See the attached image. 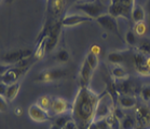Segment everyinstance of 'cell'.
Segmentation results:
<instances>
[{
	"label": "cell",
	"mask_w": 150,
	"mask_h": 129,
	"mask_svg": "<svg viewBox=\"0 0 150 129\" xmlns=\"http://www.w3.org/2000/svg\"><path fill=\"white\" fill-rule=\"evenodd\" d=\"M102 95L95 93L90 86L79 87L70 110V115L77 129H89L95 119L96 110Z\"/></svg>",
	"instance_id": "1"
},
{
	"label": "cell",
	"mask_w": 150,
	"mask_h": 129,
	"mask_svg": "<svg viewBox=\"0 0 150 129\" xmlns=\"http://www.w3.org/2000/svg\"><path fill=\"white\" fill-rule=\"evenodd\" d=\"M133 31L135 32L136 36H139V37H143L145 36L147 32V26L145 24V22H140V23H135L133 28Z\"/></svg>",
	"instance_id": "26"
},
{
	"label": "cell",
	"mask_w": 150,
	"mask_h": 129,
	"mask_svg": "<svg viewBox=\"0 0 150 129\" xmlns=\"http://www.w3.org/2000/svg\"><path fill=\"white\" fill-rule=\"evenodd\" d=\"M28 116L35 123H45L51 121L50 113L47 110L42 109L38 103H33L28 108Z\"/></svg>",
	"instance_id": "9"
},
{
	"label": "cell",
	"mask_w": 150,
	"mask_h": 129,
	"mask_svg": "<svg viewBox=\"0 0 150 129\" xmlns=\"http://www.w3.org/2000/svg\"><path fill=\"white\" fill-rule=\"evenodd\" d=\"M7 89H8V84L4 83V82L1 81L0 82V96H6V93H7Z\"/></svg>",
	"instance_id": "31"
},
{
	"label": "cell",
	"mask_w": 150,
	"mask_h": 129,
	"mask_svg": "<svg viewBox=\"0 0 150 129\" xmlns=\"http://www.w3.org/2000/svg\"><path fill=\"white\" fill-rule=\"evenodd\" d=\"M52 101H53V99H52L50 96L42 95L38 98L37 103L40 105L42 109L47 110V111H50V110H51V107H52Z\"/></svg>",
	"instance_id": "21"
},
{
	"label": "cell",
	"mask_w": 150,
	"mask_h": 129,
	"mask_svg": "<svg viewBox=\"0 0 150 129\" xmlns=\"http://www.w3.org/2000/svg\"><path fill=\"white\" fill-rule=\"evenodd\" d=\"M49 1H50V2H51V0H49Z\"/></svg>",
	"instance_id": "37"
},
{
	"label": "cell",
	"mask_w": 150,
	"mask_h": 129,
	"mask_svg": "<svg viewBox=\"0 0 150 129\" xmlns=\"http://www.w3.org/2000/svg\"><path fill=\"white\" fill-rule=\"evenodd\" d=\"M117 103L120 105L121 109H132L137 105V99L135 96H129V95H119Z\"/></svg>",
	"instance_id": "16"
},
{
	"label": "cell",
	"mask_w": 150,
	"mask_h": 129,
	"mask_svg": "<svg viewBox=\"0 0 150 129\" xmlns=\"http://www.w3.org/2000/svg\"><path fill=\"white\" fill-rule=\"evenodd\" d=\"M99 64V55L92 51H89L85 55L82 66L80 68L79 79H80V86H90L92 76L95 72L96 68Z\"/></svg>",
	"instance_id": "2"
},
{
	"label": "cell",
	"mask_w": 150,
	"mask_h": 129,
	"mask_svg": "<svg viewBox=\"0 0 150 129\" xmlns=\"http://www.w3.org/2000/svg\"><path fill=\"white\" fill-rule=\"evenodd\" d=\"M120 126L121 129H136L137 124L135 118L131 117V116H124L121 121H120Z\"/></svg>",
	"instance_id": "20"
},
{
	"label": "cell",
	"mask_w": 150,
	"mask_h": 129,
	"mask_svg": "<svg viewBox=\"0 0 150 129\" xmlns=\"http://www.w3.org/2000/svg\"><path fill=\"white\" fill-rule=\"evenodd\" d=\"M52 10L55 14H59L65 7V0H51Z\"/></svg>",
	"instance_id": "28"
},
{
	"label": "cell",
	"mask_w": 150,
	"mask_h": 129,
	"mask_svg": "<svg viewBox=\"0 0 150 129\" xmlns=\"http://www.w3.org/2000/svg\"><path fill=\"white\" fill-rule=\"evenodd\" d=\"M50 129H62L61 127H58L57 125H55V124H52L51 126H50Z\"/></svg>",
	"instance_id": "33"
},
{
	"label": "cell",
	"mask_w": 150,
	"mask_h": 129,
	"mask_svg": "<svg viewBox=\"0 0 150 129\" xmlns=\"http://www.w3.org/2000/svg\"><path fill=\"white\" fill-rule=\"evenodd\" d=\"M71 110V104L69 103L66 99L62 98V97H55L53 98L52 101V107L51 111L54 115H63V114H67L70 113Z\"/></svg>",
	"instance_id": "13"
},
{
	"label": "cell",
	"mask_w": 150,
	"mask_h": 129,
	"mask_svg": "<svg viewBox=\"0 0 150 129\" xmlns=\"http://www.w3.org/2000/svg\"><path fill=\"white\" fill-rule=\"evenodd\" d=\"M111 76L113 80H118V81H125L130 79V72L126 68H124L121 64H116L113 66L111 70H110Z\"/></svg>",
	"instance_id": "15"
},
{
	"label": "cell",
	"mask_w": 150,
	"mask_h": 129,
	"mask_svg": "<svg viewBox=\"0 0 150 129\" xmlns=\"http://www.w3.org/2000/svg\"><path fill=\"white\" fill-rule=\"evenodd\" d=\"M133 7L134 0H111L107 13H109L116 18L117 17L130 18Z\"/></svg>",
	"instance_id": "4"
},
{
	"label": "cell",
	"mask_w": 150,
	"mask_h": 129,
	"mask_svg": "<svg viewBox=\"0 0 150 129\" xmlns=\"http://www.w3.org/2000/svg\"><path fill=\"white\" fill-rule=\"evenodd\" d=\"M139 95L145 102H150V84H145L140 87Z\"/></svg>",
	"instance_id": "27"
},
{
	"label": "cell",
	"mask_w": 150,
	"mask_h": 129,
	"mask_svg": "<svg viewBox=\"0 0 150 129\" xmlns=\"http://www.w3.org/2000/svg\"><path fill=\"white\" fill-rule=\"evenodd\" d=\"M0 82H1V78H0Z\"/></svg>",
	"instance_id": "35"
},
{
	"label": "cell",
	"mask_w": 150,
	"mask_h": 129,
	"mask_svg": "<svg viewBox=\"0 0 150 129\" xmlns=\"http://www.w3.org/2000/svg\"><path fill=\"white\" fill-rule=\"evenodd\" d=\"M1 2H2V0H0V4H1Z\"/></svg>",
	"instance_id": "34"
},
{
	"label": "cell",
	"mask_w": 150,
	"mask_h": 129,
	"mask_svg": "<svg viewBox=\"0 0 150 129\" xmlns=\"http://www.w3.org/2000/svg\"><path fill=\"white\" fill-rule=\"evenodd\" d=\"M107 60L113 66L116 64H121L125 60V52H110L107 55Z\"/></svg>",
	"instance_id": "18"
},
{
	"label": "cell",
	"mask_w": 150,
	"mask_h": 129,
	"mask_svg": "<svg viewBox=\"0 0 150 129\" xmlns=\"http://www.w3.org/2000/svg\"><path fill=\"white\" fill-rule=\"evenodd\" d=\"M147 56L144 55L143 53L136 51L132 54V61L136 71L142 75H150V70L146 64Z\"/></svg>",
	"instance_id": "14"
},
{
	"label": "cell",
	"mask_w": 150,
	"mask_h": 129,
	"mask_svg": "<svg viewBox=\"0 0 150 129\" xmlns=\"http://www.w3.org/2000/svg\"><path fill=\"white\" fill-rule=\"evenodd\" d=\"M76 10L80 11L82 13L86 15V16L91 17V18H97L98 16L103 15L108 12V8L104 6V4L99 1V0H94V1H89V2H81V4H77L75 6Z\"/></svg>",
	"instance_id": "3"
},
{
	"label": "cell",
	"mask_w": 150,
	"mask_h": 129,
	"mask_svg": "<svg viewBox=\"0 0 150 129\" xmlns=\"http://www.w3.org/2000/svg\"><path fill=\"white\" fill-rule=\"evenodd\" d=\"M131 18L134 23H140V22H145L146 18V12L144 10L142 6H134L131 12Z\"/></svg>",
	"instance_id": "17"
},
{
	"label": "cell",
	"mask_w": 150,
	"mask_h": 129,
	"mask_svg": "<svg viewBox=\"0 0 150 129\" xmlns=\"http://www.w3.org/2000/svg\"><path fill=\"white\" fill-rule=\"evenodd\" d=\"M12 66H10V64H0V78L2 76V75L6 73V72L9 70V69L11 68Z\"/></svg>",
	"instance_id": "30"
},
{
	"label": "cell",
	"mask_w": 150,
	"mask_h": 129,
	"mask_svg": "<svg viewBox=\"0 0 150 129\" xmlns=\"http://www.w3.org/2000/svg\"><path fill=\"white\" fill-rule=\"evenodd\" d=\"M62 129H77V126H76L75 122L74 121H70L68 124H66Z\"/></svg>",
	"instance_id": "32"
},
{
	"label": "cell",
	"mask_w": 150,
	"mask_h": 129,
	"mask_svg": "<svg viewBox=\"0 0 150 129\" xmlns=\"http://www.w3.org/2000/svg\"><path fill=\"white\" fill-rule=\"evenodd\" d=\"M69 58H70V55H69L68 51L65 50V48L59 50V51L56 53V55H55V59H56L58 62H62V64L67 62V61L69 60Z\"/></svg>",
	"instance_id": "24"
},
{
	"label": "cell",
	"mask_w": 150,
	"mask_h": 129,
	"mask_svg": "<svg viewBox=\"0 0 150 129\" xmlns=\"http://www.w3.org/2000/svg\"><path fill=\"white\" fill-rule=\"evenodd\" d=\"M28 68H29V66H25V67H22V66H12V67L1 76V81L8 85L16 83V82H18V80L26 73Z\"/></svg>",
	"instance_id": "8"
},
{
	"label": "cell",
	"mask_w": 150,
	"mask_h": 129,
	"mask_svg": "<svg viewBox=\"0 0 150 129\" xmlns=\"http://www.w3.org/2000/svg\"><path fill=\"white\" fill-rule=\"evenodd\" d=\"M93 18L86 16L84 14H68L64 16V18L61 20L63 27H75L78 25H81L83 23L92 22Z\"/></svg>",
	"instance_id": "12"
},
{
	"label": "cell",
	"mask_w": 150,
	"mask_h": 129,
	"mask_svg": "<svg viewBox=\"0 0 150 129\" xmlns=\"http://www.w3.org/2000/svg\"><path fill=\"white\" fill-rule=\"evenodd\" d=\"M146 129H150V127H149V128H146Z\"/></svg>",
	"instance_id": "36"
},
{
	"label": "cell",
	"mask_w": 150,
	"mask_h": 129,
	"mask_svg": "<svg viewBox=\"0 0 150 129\" xmlns=\"http://www.w3.org/2000/svg\"><path fill=\"white\" fill-rule=\"evenodd\" d=\"M137 51L143 53L146 56H150V40L143 39L139 43L137 44Z\"/></svg>",
	"instance_id": "23"
},
{
	"label": "cell",
	"mask_w": 150,
	"mask_h": 129,
	"mask_svg": "<svg viewBox=\"0 0 150 129\" xmlns=\"http://www.w3.org/2000/svg\"><path fill=\"white\" fill-rule=\"evenodd\" d=\"M96 23H97L103 29H105V30L108 31V32L113 34L115 36H117L118 39H120L121 41L124 42V39H122L121 34H120L119 25H118V22H117L116 17H113L112 15H110L109 13H105L96 18Z\"/></svg>",
	"instance_id": "5"
},
{
	"label": "cell",
	"mask_w": 150,
	"mask_h": 129,
	"mask_svg": "<svg viewBox=\"0 0 150 129\" xmlns=\"http://www.w3.org/2000/svg\"><path fill=\"white\" fill-rule=\"evenodd\" d=\"M126 44L131 45V46H135L137 45V36L135 34L133 30H127L125 34V39H124Z\"/></svg>",
	"instance_id": "25"
},
{
	"label": "cell",
	"mask_w": 150,
	"mask_h": 129,
	"mask_svg": "<svg viewBox=\"0 0 150 129\" xmlns=\"http://www.w3.org/2000/svg\"><path fill=\"white\" fill-rule=\"evenodd\" d=\"M21 89V83L20 82H16V83H13V84L8 85V89L7 93H6V99L8 101H13L14 99L16 98V96L18 95V92Z\"/></svg>",
	"instance_id": "19"
},
{
	"label": "cell",
	"mask_w": 150,
	"mask_h": 129,
	"mask_svg": "<svg viewBox=\"0 0 150 129\" xmlns=\"http://www.w3.org/2000/svg\"><path fill=\"white\" fill-rule=\"evenodd\" d=\"M67 75V71L63 68H50L45 69L39 72L36 76V82L39 83H50L56 82L64 79Z\"/></svg>",
	"instance_id": "6"
},
{
	"label": "cell",
	"mask_w": 150,
	"mask_h": 129,
	"mask_svg": "<svg viewBox=\"0 0 150 129\" xmlns=\"http://www.w3.org/2000/svg\"><path fill=\"white\" fill-rule=\"evenodd\" d=\"M34 52L31 50H28V48H25V50H16V51H12L9 52L7 54H4L2 56V61L4 64H17L22 62V61L26 60L33 55Z\"/></svg>",
	"instance_id": "7"
},
{
	"label": "cell",
	"mask_w": 150,
	"mask_h": 129,
	"mask_svg": "<svg viewBox=\"0 0 150 129\" xmlns=\"http://www.w3.org/2000/svg\"><path fill=\"white\" fill-rule=\"evenodd\" d=\"M135 121L137 127L149 128L150 127V107L148 104L136 105Z\"/></svg>",
	"instance_id": "10"
},
{
	"label": "cell",
	"mask_w": 150,
	"mask_h": 129,
	"mask_svg": "<svg viewBox=\"0 0 150 129\" xmlns=\"http://www.w3.org/2000/svg\"><path fill=\"white\" fill-rule=\"evenodd\" d=\"M62 23L57 22L54 25H52L50 29H49L48 36L45 38V45H47V52H51L53 48L56 46L59 39V34H61L62 29Z\"/></svg>",
	"instance_id": "11"
},
{
	"label": "cell",
	"mask_w": 150,
	"mask_h": 129,
	"mask_svg": "<svg viewBox=\"0 0 150 129\" xmlns=\"http://www.w3.org/2000/svg\"><path fill=\"white\" fill-rule=\"evenodd\" d=\"M70 121H72L71 115H70V113H67V114H63V115L56 116V117L54 118L53 124H55V125H57L58 127L63 128V127H64L66 124H68Z\"/></svg>",
	"instance_id": "22"
},
{
	"label": "cell",
	"mask_w": 150,
	"mask_h": 129,
	"mask_svg": "<svg viewBox=\"0 0 150 129\" xmlns=\"http://www.w3.org/2000/svg\"><path fill=\"white\" fill-rule=\"evenodd\" d=\"M8 110V100L6 97L0 96V112H6Z\"/></svg>",
	"instance_id": "29"
}]
</instances>
